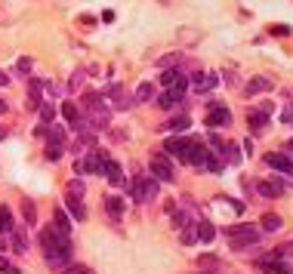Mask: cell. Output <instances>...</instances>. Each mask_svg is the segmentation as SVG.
Here are the masks:
<instances>
[{
  "mask_svg": "<svg viewBox=\"0 0 293 274\" xmlns=\"http://www.w3.org/2000/svg\"><path fill=\"white\" fill-rule=\"evenodd\" d=\"M38 111H41V117H44V130H47V127H53V121H56V108H53L50 102H41V108H38Z\"/></svg>",
  "mask_w": 293,
  "mask_h": 274,
  "instance_id": "cell-22",
  "label": "cell"
},
{
  "mask_svg": "<svg viewBox=\"0 0 293 274\" xmlns=\"http://www.w3.org/2000/svg\"><path fill=\"white\" fill-rule=\"evenodd\" d=\"M102 170H105V179L112 182V185H124V170H121V164H118V161H112V158H105Z\"/></svg>",
  "mask_w": 293,
  "mask_h": 274,
  "instance_id": "cell-9",
  "label": "cell"
},
{
  "mask_svg": "<svg viewBox=\"0 0 293 274\" xmlns=\"http://www.w3.org/2000/svg\"><path fill=\"white\" fill-rule=\"evenodd\" d=\"M41 247H44V256H47V265L53 271H65L71 265V241L65 234H59L53 225L41 231Z\"/></svg>",
  "mask_w": 293,
  "mask_h": 274,
  "instance_id": "cell-1",
  "label": "cell"
},
{
  "mask_svg": "<svg viewBox=\"0 0 293 274\" xmlns=\"http://www.w3.org/2000/svg\"><path fill=\"white\" fill-rule=\"evenodd\" d=\"M263 90H272L269 77H253V81L247 84V96H256V93H263Z\"/></svg>",
  "mask_w": 293,
  "mask_h": 274,
  "instance_id": "cell-18",
  "label": "cell"
},
{
  "mask_svg": "<svg viewBox=\"0 0 293 274\" xmlns=\"http://www.w3.org/2000/svg\"><path fill=\"white\" fill-rule=\"evenodd\" d=\"M201 274H210V271H201Z\"/></svg>",
  "mask_w": 293,
  "mask_h": 274,
  "instance_id": "cell-40",
  "label": "cell"
},
{
  "mask_svg": "<svg viewBox=\"0 0 293 274\" xmlns=\"http://www.w3.org/2000/svg\"><path fill=\"white\" fill-rule=\"evenodd\" d=\"M195 231H198V241H201V244H210V241L216 238V228H213L210 222H204V219L198 222V228H195Z\"/></svg>",
  "mask_w": 293,
  "mask_h": 274,
  "instance_id": "cell-17",
  "label": "cell"
},
{
  "mask_svg": "<svg viewBox=\"0 0 293 274\" xmlns=\"http://www.w3.org/2000/svg\"><path fill=\"white\" fill-rule=\"evenodd\" d=\"M260 268H263L266 274H290V268H287L278 256H275V259H263V262H260Z\"/></svg>",
  "mask_w": 293,
  "mask_h": 274,
  "instance_id": "cell-12",
  "label": "cell"
},
{
  "mask_svg": "<svg viewBox=\"0 0 293 274\" xmlns=\"http://www.w3.org/2000/svg\"><path fill=\"white\" fill-rule=\"evenodd\" d=\"M247 124H250L253 133H260V130H266V124H269V114H266V111H250V114H247Z\"/></svg>",
  "mask_w": 293,
  "mask_h": 274,
  "instance_id": "cell-13",
  "label": "cell"
},
{
  "mask_svg": "<svg viewBox=\"0 0 293 274\" xmlns=\"http://www.w3.org/2000/svg\"><path fill=\"white\" fill-rule=\"evenodd\" d=\"M149 170H152V179H158V182H173V179H176L167 154H155V158L149 161Z\"/></svg>",
  "mask_w": 293,
  "mask_h": 274,
  "instance_id": "cell-5",
  "label": "cell"
},
{
  "mask_svg": "<svg viewBox=\"0 0 293 274\" xmlns=\"http://www.w3.org/2000/svg\"><path fill=\"white\" fill-rule=\"evenodd\" d=\"M130 198L145 204V201H155L158 198V179H145V176H133L130 182Z\"/></svg>",
  "mask_w": 293,
  "mask_h": 274,
  "instance_id": "cell-2",
  "label": "cell"
},
{
  "mask_svg": "<svg viewBox=\"0 0 293 274\" xmlns=\"http://www.w3.org/2000/svg\"><path fill=\"white\" fill-rule=\"evenodd\" d=\"M260 194H263V198H278L281 185H275V182H260Z\"/></svg>",
  "mask_w": 293,
  "mask_h": 274,
  "instance_id": "cell-26",
  "label": "cell"
},
{
  "mask_svg": "<svg viewBox=\"0 0 293 274\" xmlns=\"http://www.w3.org/2000/svg\"><path fill=\"white\" fill-rule=\"evenodd\" d=\"M22 213H25V222L28 225H34V222H38V207H34V201H22Z\"/></svg>",
  "mask_w": 293,
  "mask_h": 274,
  "instance_id": "cell-24",
  "label": "cell"
},
{
  "mask_svg": "<svg viewBox=\"0 0 293 274\" xmlns=\"http://www.w3.org/2000/svg\"><path fill=\"white\" fill-rule=\"evenodd\" d=\"M281 121H284V124H293V105H290V108L281 114Z\"/></svg>",
  "mask_w": 293,
  "mask_h": 274,
  "instance_id": "cell-34",
  "label": "cell"
},
{
  "mask_svg": "<svg viewBox=\"0 0 293 274\" xmlns=\"http://www.w3.org/2000/svg\"><path fill=\"white\" fill-rule=\"evenodd\" d=\"M13 250H16V253H28V247H25V234L16 231V228H13Z\"/></svg>",
  "mask_w": 293,
  "mask_h": 274,
  "instance_id": "cell-28",
  "label": "cell"
},
{
  "mask_svg": "<svg viewBox=\"0 0 293 274\" xmlns=\"http://www.w3.org/2000/svg\"><path fill=\"white\" fill-rule=\"evenodd\" d=\"M19 71H31V59H19Z\"/></svg>",
  "mask_w": 293,
  "mask_h": 274,
  "instance_id": "cell-36",
  "label": "cell"
},
{
  "mask_svg": "<svg viewBox=\"0 0 293 274\" xmlns=\"http://www.w3.org/2000/svg\"><path fill=\"white\" fill-rule=\"evenodd\" d=\"M81 81H84V71H75V77H71V87H81Z\"/></svg>",
  "mask_w": 293,
  "mask_h": 274,
  "instance_id": "cell-35",
  "label": "cell"
},
{
  "mask_svg": "<svg viewBox=\"0 0 293 274\" xmlns=\"http://www.w3.org/2000/svg\"><path fill=\"white\" fill-rule=\"evenodd\" d=\"M13 213H10V207L7 204H0V238H4V234H13Z\"/></svg>",
  "mask_w": 293,
  "mask_h": 274,
  "instance_id": "cell-15",
  "label": "cell"
},
{
  "mask_svg": "<svg viewBox=\"0 0 293 274\" xmlns=\"http://www.w3.org/2000/svg\"><path fill=\"white\" fill-rule=\"evenodd\" d=\"M266 164L272 167V170H278V173H287V176H293V164H290V158H287V154H269V158H266Z\"/></svg>",
  "mask_w": 293,
  "mask_h": 274,
  "instance_id": "cell-10",
  "label": "cell"
},
{
  "mask_svg": "<svg viewBox=\"0 0 293 274\" xmlns=\"http://www.w3.org/2000/svg\"><path fill=\"white\" fill-rule=\"evenodd\" d=\"M287 154H293V139H290V142H287Z\"/></svg>",
  "mask_w": 293,
  "mask_h": 274,
  "instance_id": "cell-39",
  "label": "cell"
},
{
  "mask_svg": "<svg viewBox=\"0 0 293 274\" xmlns=\"http://www.w3.org/2000/svg\"><path fill=\"white\" fill-rule=\"evenodd\" d=\"M62 117L68 121V127L75 130V133H78V130H84V114L78 111V105H75V102H65V105H62Z\"/></svg>",
  "mask_w": 293,
  "mask_h": 274,
  "instance_id": "cell-8",
  "label": "cell"
},
{
  "mask_svg": "<svg viewBox=\"0 0 293 274\" xmlns=\"http://www.w3.org/2000/svg\"><path fill=\"white\" fill-rule=\"evenodd\" d=\"M31 87H34V90L28 93L25 108H28V111H38V108H41V93H38V87H41V84H38V81H31Z\"/></svg>",
  "mask_w": 293,
  "mask_h": 274,
  "instance_id": "cell-21",
  "label": "cell"
},
{
  "mask_svg": "<svg viewBox=\"0 0 293 274\" xmlns=\"http://www.w3.org/2000/svg\"><path fill=\"white\" fill-rule=\"evenodd\" d=\"M65 198H68V213L75 216L78 222H84V219H87V207H84V185H81V182H68Z\"/></svg>",
  "mask_w": 293,
  "mask_h": 274,
  "instance_id": "cell-3",
  "label": "cell"
},
{
  "mask_svg": "<svg viewBox=\"0 0 293 274\" xmlns=\"http://www.w3.org/2000/svg\"><path fill=\"white\" fill-rule=\"evenodd\" d=\"M0 114H7V102L4 99H0Z\"/></svg>",
  "mask_w": 293,
  "mask_h": 274,
  "instance_id": "cell-38",
  "label": "cell"
},
{
  "mask_svg": "<svg viewBox=\"0 0 293 274\" xmlns=\"http://www.w3.org/2000/svg\"><path fill=\"white\" fill-rule=\"evenodd\" d=\"M281 225H284V222H281V216H272V213H269V216H263V228H266V231H281Z\"/></svg>",
  "mask_w": 293,
  "mask_h": 274,
  "instance_id": "cell-27",
  "label": "cell"
},
{
  "mask_svg": "<svg viewBox=\"0 0 293 274\" xmlns=\"http://www.w3.org/2000/svg\"><path fill=\"white\" fill-rule=\"evenodd\" d=\"M81 164H84V173H99L102 164H105V154H102L99 148H93V151L87 154V161H81Z\"/></svg>",
  "mask_w": 293,
  "mask_h": 274,
  "instance_id": "cell-11",
  "label": "cell"
},
{
  "mask_svg": "<svg viewBox=\"0 0 293 274\" xmlns=\"http://www.w3.org/2000/svg\"><path fill=\"white\" fill-rule=\"evenodd\" d=\"M53 228H56L59 234H65V238L71 234V219H68L65 210H56V216H53Z\"/></svg>",
  "mask_w": 293,
  "mask_h": 274,
  "instance_id": "cell-14",
  "label": "cell"
},
{
  "mask_svg": "<svg viewBox=\"0 0 293 274\" xmlns=\"http://www.w3.org/2000/svg\"><path fill=\"white\" fill-rule=\"evenodd\" d=\"M176 77H179V71H164V74H161V84L173 87V84H176Z\"/></svg>",
  "mask_w": 293,
  "mask_h": 274,
  "instance_id": "cell-31",
  "label": "cell"
},
{
  "mask_svg": "<svg viewBox=\"0 0 293 274\" xmlns=\"http://www.w3.org/2000/svg\"><path fill=\"white\" fill-rule=\"evenodd\" d=\"M0 274H19V268H13L7 259H0Z\"/></svg>",
  "mask_w": 293,
  "mask_h": 274,
  "instance_id": "cell-33",
  "label": "cell"
},
{
  "mask_svg": "<svg viewBox=\"0 0 293 274\" xmlns=\"http://www.w3.org/2000/svg\"><path fill=\"white\" fill-rule=\"evenodd\" d=\"M229 124H232L229 108H226V105H213L210 114H207V127H210V130H219V127H229Z\"/></svg>",
  "mask_w": 293,
  "mask_h": 274,
  "instance_id": "cell-7",
  "label": "cell"
},
{
  "mask_svg": "<svg viewBox=\"0 0 293 274\" xmlns=\"http://www.w3.org/2000/svg\"><path fill=\"white\" fill-rule=\"evenodd\" d=\"M7 84H10V77H7L4 71H0V87H7Z\"/></svg>",
  "mask_w": 293,
  "mask_h": 274,
  "instance_id": "cell-37",
  "label": "cell"
},
{
  "mask_svg": "<svg viewBox=\"0 0 293 274\" xmlns=\"http://www.w3.org/2000/svg\"><path fill=\"white\" fill-rule=\"evenodd\" d=\"M192 127V121H189V117H173V121H167L161 130H167V133H186Z\"/></svg>",
  "mask_w": 293,
  "mask_h": 274,
  "instance_id": "cell-16",
  "label": "cell"
},
{
  "mask_svg": "<svg viewBox=\"0 0 293 274\" xmlns=\"http://www.w3.org/2000/svg\"><path fill=\"white\" fill-rule=\"evenodd\" d=\"M62 274H93V271H90V268H84V265H68Z\"/></svg>",
  "mask_w": 293,
  "mask_h": 274,
  "instance_id": "cell-32",
  "label": "cell"
},
{
  "mask_svg": "<svg viewBox=\"0 0 293 274\" xmlns=\"http://www.w3.org/2000/svg\"><path fill=\"white\" fill-rule=\"evenodd\" d=\"M152 99H155V84H139L136 102H152Z\"/></svg>",
  "mask_w": 293,
  "mask_h": 274,
  "instance_id": "cell-23",
  "label": "cell"
},
{
  "mask_svg": "<svg viewBox=\"0 0 293 274\" xmlns=\"http://www.w3.org/2000/svg\"><path fill=\"white\" fill-rule=\"evenodd\" d=\"M179 99H182V90H176V87H170V93H164V96L158 99V105H161V108H173V105H176Z\"/></svg>",
  "mask_w": 293,
  "mask_h": 274,
  "instance_id": "cell-19",
  "label": "cell"
},
{
  "mask_svg": "<svg viewBox=\"0 0 293 274\" xmlns=\"http://www.w3.org/2000/svg\"><path fill=\"white\" fill-rule=\"evenodd\" d=\"M105 210L112 213V219H121V216H124V198H108V201H105Z\"/></svg>",
  "mask_w": 293,
  "mask_h": 274,
  "instance_id": "cell-20",
  "label": "cell"
},
{
  "mask_svg": "<svg viewBox=\"0 0 293 274\" xmlns=\"http://www.w3.org/2000/svg\"><path fill=\"white\" fill-rule=\"evenodd\" d=\"M219 154H223V158H226L229 164H238V161H241V151H238V145H223V148H219Z\"/></svg>",
  "mask_w": 293,
  "mask_h": 274,
  "instance_id": "cell-25",
  "label": "cell"
},
{
  "mask_svg": "<svg viewBox=\"0 0 293 274\" xmlns=\"http://www.w3.org/2000/svg\"><path fill=\"white\" fill-rule=\"evenodd\" d=\"M229 238L235 241V250H250V244L260 241V231L250 225H235V228H229Z\"/></svg>",
  "mask_w": 293,
  "mask_h": 274,
  "instance_id": "cell-4",
  "label": "cell"
},
{
  "mask_svg": "<svg viewBox=\"0 0 293 274\" xmlns=\"http://www.w3.org/2000/svg\"><path fill=\"white\" fill-rule=\"evenodd\" d=\"M195 238H198V231L192 228V222H186V228H182V241H186V244H192Z\"/></svg>",
  "mask_w": 293,
  "mask_h": 274,
  "instance_id": "cell-29",
  "label": "cell"
},
{
  "mask_svg": "<svg viewBox=\"0 0 293 274\" xmlns=\"http://www.w3.org/2000/svg\"><path fill=\"white\" fill-rule=\"evenodd\" d=\"M189 148H192V142L189 139H167L164 142V154H167V158H176V161H186L189 164Z\"/></svg>",
  "mask_w": 293,
  "mask_h": 274,
  "instance_id": "cell-6",
  "label": "cell"
},
{
  "mask_svg": "<svg viewBox=\"0 0 293 274\" xmlns=\"http://www.w3.org/2000/svg\"><path fill=\"white\" fill-rule=\"evenodd\" d=\"M275 256H278V259H284V256H293V241H290V244H281V247L275 250Z\"/></svg>",
  "mask_w": 293,
  "mask_h": 274,
  "instance_id": "cell-30",
  "label": "cell"
}]
</instances>
